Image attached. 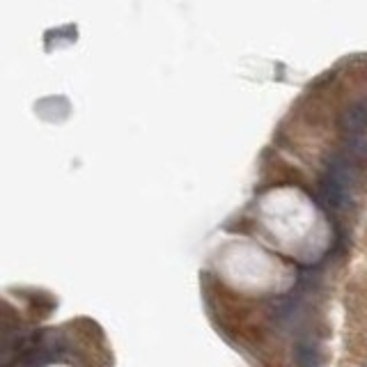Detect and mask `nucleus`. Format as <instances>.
Here are the masks:
<instances>
[{"mask_svg":"<svg viewBox=\"0 0 367 367\" xmlns=\"http://www.w3.org/2000/svg\"><path fill=\"white\" fill-rule=\"evenodd\" d=\"M44 367H74V365H69V363H46Z\"/></svg>","mask_w":367,"mask_h":367,"instance_id":"obj_3","label":"nucleus"},{"mask_svg":"<svg viewBox=\"0 0 367 367\" xmlns=\"http://www.w3.org/2000/svg\"><path fill=\"white\" fill-rule=\"evenodd\" d=\"M227 280L239 289H250V292H269V289H283L289 271L273 259L271 255L262 253L253 246L232 248L225 255Z\"/></svg>","mask_w":367,"mask_h":367,"instance_id":"obj_2","label":"nucleus"},{"mask_svg":"<svg viewBox=\"0 0 367 367\" xmlns=\"http://www.w3.org/2000/svg\"><path fill=\"white\" fill-rule=\"evenodd\" d=\"M257 223L285 255L307 257L326 248L328 227L312 200L292 186L269 191L257 205Z\"/></svg>","mask_w":367,"mask_h":367,"instance_id":"obj_1","label":"nucleus"}]
</instances>
